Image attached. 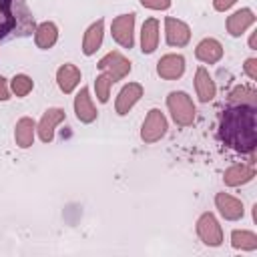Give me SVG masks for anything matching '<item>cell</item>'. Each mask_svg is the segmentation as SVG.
Listing matches in <instances>:
<instances>
[{
  "label": "cell",
  "instance_id": "1",
  "mask_svg": "<svg viewBox=\"0 0 257 257\" xmlns=\"http://www.w3.org/2000/svg\"><path fill=\"white\" fill-rule=\"evenodd\" d=\"M255 104H231L223 110L219 122L221 141L243 155H253L257 147V122Z\"/></svg>",
  "mask_w": 257,
  "mask_h": 257
},
{
  "label": "cell",
  "instance_id": "2",
  "mask_svg": "<svg viewBox=\"0 0 257 257\" xmlns=\"http://www.w3.org/2000/svg\"><path fill=\"white\" fill-rule=\"evenodd\" d=\"M34 28V16L26 0H0V42L26 38Z\"/></svg>",
  "mask_w": 257,
  "mask_h": 257
},
{
  "label": "cell",
  "instance_id": "3",
  "mask_svg": "<svg viewBox=\"0 0 257 257\" xmlns=\"http://www.w3.org/2000/svg\"><path fill=\"white\" fill-rule=\"evenodd\" d=\"M167 106L173 116V120L179 126H189L195 120V102L185 90H173L167 96Z\"/></svg>",
  "mask_w": 257,
  "mask_h": 257
},
{
  "label": "cell",
  "instance_id": "4",
  "mask_svg": "<svg viewBox=\"0 0 257 257\" xmlns=\"http://www.w3.org/2000/svg\"><path fill=\"white\" fill-rule=\"evenodd\" d=\"M167 128H169V122H167V116L159 110V108H151L145 116V122L141 126V139L147 143V145H153L157 141H161L165 135H167Z\"/></svg>",
  "mask_w": 257,
  "mask_h": 257
},
{
  "label": "cell",
  "instance_id": "5",
  "mask_svg": "<svg viewBox=\"0 0 257 257\" xmlns=\"http://www.w3.org/2000/svg\"><path fill=\"white\" fill-rule=\"evenodd\" d=\"M197 235L207 247H219L223 243V229L213 213H203L197 219Z\"/></svg>",
  "mask_w": 257,
  "mask_h": 257
},
{
  "label": "cell",
  "instance_id": "6",
  "mask_svg": "<svg viewBox=\"0 0 257 257\" xmlns=\"http://www.w3.org/2000/svg\"><path fill=\"white\" fill-rule=\"evenodd\" d=\"M110 34L114 38L116 44H120L122 48H133L135 44V14H120L112 20L110 24Z\"/></svg>",
  "mask_w": 257,
  "mask_h": 257
},
{
  "label": "cell",
  "instance_id": "7",
  "mask_svg": "<svg viewBox=\"0 0 257 257\" xmlns=\"http://www.w3.org/2000/svg\"><path fill=\"white\" fill-rule=\"evenodd\" d=\"M96 68L102 72H108L116 82V80H122L131 72V60L126 56H122L118 50H110L98 60Z\"/></svg>",
  "mask_w": 257,
  "mask_h": 257
},
{
  "label": "cell",
  "instance_id": "8",
  "mask_svg": "<svg viewBox=\"0 0 257 257\" xmlns=\"http://www.w3.org/2000/svg\"><path fill=\"white\" fill-rule=\"evenodd\" d=\"M64 120H66L64 108H60V106H50V108H46L44 114H42V118H40V122H38V126H36V133H38L40 141H42V143H52L56 126H58L60 122H64Z\"/></svg>",
  "mask_w": 257,
  "mask_h": 257
},
{
  "label": "cell",
  "instance_id": "9",
  "mask_svg": "<svg viewBox=\"0 0 257 257\" xmlns=\"http://www.w3.org/2000/svg\"><path fill=\"white\" fill-rule=\"evenodd\" d=\"M165 38H167L169 46L183 48L191 40V28H189L187 22H183L179 18H173V16H167L165 18Z\"/></svg>",
  "mask_w": 257,
  "mask_h": 257
},
{
  "label": "cell",
  "instance_id": "10",
  "mask_svg": "<svg viewBox=\"0 0 257 257\" xmlns=\"http://www.w3.org/2000/svg\"><path fill=\"white\" fill-rule=\"evenodd\" d=\"M143 94H145V88H143L141 82H128V84H124V86L120 88L116 100H114V110H116V114H120V116L128 114L131 108L141 100Z\"/></svg>",
  "mask_w": 257,
  "mask_h": 257
},
{
  "label": "cell",
  "instance_id": "11",
  "mask_svg": "<svg viewBox=\"0 0 257 257\" xmlns=\"http://www.w3.org/2000/svg\"><path fill=\"white\" fill-rule=\"evenodd\" d=\"M185 72V58L183 54H165L157 62V74L165 80H177Z\"/></svg>",
  "mask_w": 257,
  "mask_h": 257
},
{
  "label": "cell",
  "instance_id": "12",
  "mask_svg": "<svg viewBox=\"0 0 257 257\" xmlns=\"http://www.w3.org/2000/svg\"><path fill=\"white\" fill-rule=\"evenodd\" d=\"M74 112H76V118L84 124H90V122L96 120L98 110H96V106L92 102V96H90V90L86 86H82L78 90V94L74 96Z\"/></svg>",
  "mask_w": 257,
  "mask_h": 257
},
{
  "label": "cell",
  "instance_id": "13",
  "mask_svg": "<svg viewBox=\"0 0 257 257\" xmlns=\"http://www.w3.org/2000/svg\"><path fill=\"white\" fill-rule=\"evenodd\" d=\"M215 205H217L221 217L227 219V221H239L245 215L243 203L237 197L229 195V193H217L215 195Z\"/></svg>",
  "mask_w": 257,
  "mask_h": 257
},
{
  "label": "cell",
  "instance_id": "14",
  "mask_svg": "<svg viewBox=\"0 0 257 257\" xmlns=\"http://www.w3.org/2000/svg\"><path fill=\"white\" fill-rule=\"evenodd\" d=\"M253 24H255V14H253L251 8H241V10L233 12L231 16H227V22H225L227 32H229L233 38L245 34L247 28H251Z\"/></svg>",
  "mask_w": 257,
  "mask_h": 257
},
{
  "label": "cell",
  "instance_id": "15",
  "mask_svg": "<svg viewBox=\"0 0 257 257\" xmlns=\"http://www.w3.org/2000/svg\"><path fill=\"white\" fill-rule=\"evenodd\" d=\"M56 84L64 94H72L74 88L80 84V70L76 64L64 62L62 66H58L56 70Z\"/></svg>",
  "mask_w": 257,
  "mask_h": 257
},
{
  "label": "cell",
  "instance_id": "16",
  "mask_svg": "<svg viewBox=\"0 0 257 257\" xmlns=\"http://www.w3.org/2000/svg\"><path fill=\"white\" fill-rule=\"evenodd\" d=\"M195 92H197L201 102H211L217 94L215 80L211 78V74L205 66H199L197 72H195Z\"/></svg>",
  "mask_w": 257,
  "mask_h": 257
},
{
  "label": "cell",
  "instance_id": "17",
  "mask_svg": "<svg viewBox=\"0 0 257 257\" xmlns=\"http://www.w3.org/2000/svg\"><path fill=\"white\" fill-rule=\"evenodd\" d=\"M102 36H104V20L98 18L96 22H92L86 28V32L82 36V52H84V56H92L100 48Z\"/></svg>",
  "mask_w": 257,
  "mask_h": 257
},
{
  "label": "cell",
  "instance_id": "18",
  "mask_svg": "<svg viewBox=\"0 0 257 257\" xmlns=\"http://www.w3.org/2000/svg\"><path fill=\"white\" fill-rule=\"evenodd\" d=\"M195 56L205 64H215L223 58V44L217 38H203L195 48Z\"/></svg>",
  "mask_w": 257,
  "mask_h": 257
},
{
  "label": "cell",
  "instance_id": "19",
  "mask_svg": "<svg viewBox=\"0 0 257 257\" xmlns=\"http://www.w3.org/2000/svg\"><path fill=\"white\" fill-rule=\"evenodd\" d=\"M34 42L40 50H50L56 42H58V26L50 20L40 22L34 28Z\"/></svg>",
  "mask_w": 257,
  "mask_h": 257
},
{
  "label": "cell",
  "instance_id": "20",
  "mask_svg": "<svg viewBox=\"0 0 257 257\" xmlns=\"http://www.w3.org/2000/svg\"><path fill=\"white\" fill-rule=\"evenodd\" d=\"M159 46V20L147 18L141 28V50L143 54H153Z\"/></svg>",
  "mask_w": 257,
  "mask_h": 257
},
{
  "label": "cell",
  "instance_id": "21",
  "mask_svg": "<svg viewBox=\"0 0 257 257\" xmlns=\"http://www.w3.org/2000/svg\"><path fill=\"white\" fill-rule=\"evenodd\" d=\"M253 177H255L253 165L241 163V165H231V167L223 173V183H225L227 187H239V185L249 183Z\"/></svg>",
  "mask_w": 257,
  "mask_h": 257
},
{
  "label": "cell",
  "instance_id": "22",
  "mask_svg": "<svg viewBox=\"0 0 257 257\" xmlns=\"http://www.w3.org/2000/svg\"><path fill=\"white\" fill-rule=\"evenodd\" d=\"M34 133H36V122L30 116H22L18 118L16 126H14V141L20 149H28L34 143Z\"/></svg>",
  "mask_w": 257,
  "mask_h": 257
},
{
  "label": "cell",
  "instance_id": "23",
  "mask_svg": "<svg viewBox=\"0 0 257 257\" xmlns=\"http://www.w3.org/2000/svg\"><path fill=\"white\" fill-rule=\"evenodd\" d=\"M231 245L239 251H255L257 249V235L247 229H235L231 233Z\"/></svg>",
  "mask_w": 257,
  "mask_h": 257
},
{
  "label": "cell",
  "instance_id": "24",
  "mask_svg": "<svg viewBox=\"0 0 257 257\" xmlns=\"http://www.w3.org/2000/svg\"><path fill=\"white\" fill-rule=\"evenodd\" d=\"M114 84V78L108 74V72H100L96 78H94V90H96V98L98 102H108V96H110V86Z\"/></svg>",
  "mask_w": 257,
  "mask_h": 257
},
{
  "label": "cell",
  "instance_id": "25",
  "mask_svg": "<svg viewBox=\"0 0 257 257\" xmlns=\"http://www.w3.org/2000/svg\"><path fill=\"white\" fill-rule=\"evenodd\" d=\"M32 88H34V80H32L28 74H16V76L10 80V90H12L18 98L30 94Z\"/></svg>",
  "mask_w": 257,
  "mask_h": 257
},
{
  "label": "cell",
  "instance_id": "26",
  "mask_svg": "<svg viewBox=\"0 0 257 257\" xmlns=\"http://www.w3.org/2000/svg\"><path fill=\"white\" fill-rule=\"evenodd\" d=\"M229 102L231 104H255V90L249 86H235L229 92Z\"/></svg>",
  "mask_w": 257,
  "mask_h": 257
},
{
  "label": "cell",
  "instance_id": "27",
  "mask_svg": "<svg viewBox=\"0 0 257 257\" xmlns=\"http://www.w3.org/2000/svg\"><path fill=\"white\" fill-rule=\"evenodd\" d=\"M141 4L149 10H169L173 0H141Z\"/></svg>",
  "mask_w": 257,
  "mask_h": 257
},
{
  "label": "cell",
  "instance_id": "28",
  "mask_svg": "<svg viewBox=\"0 0 257 257\" xmlns=\"http://www.w3.org/2000/svg\"><path fill=\"white\" fill-rule=\"evenodd\" d=\"M243 70L251 80H257V58H247L243 64Z\"/></svg>",
  "mask_w": 257,
  "mask_h": 257
},
{
  "label": "cell",
  "instance_id": "29",
  "mask_svg": "<svg viewBox=\"0 0 257 257\" xmlns=\"http://www.w3.org/2000/svg\"><path fill=\"white\" fill-rule=\"evenodd\" d=\"M10 98V88H8V80L0 74V102L8 100Z\"/></svg>",
  "mask_w": 257,
  "mask_h": 257
},
{
  "label": "cell",
  "instance_id": "30",
  "mask_svg": "<svg viewBox=\"0 0 257 257\" xmlns=\"http://www.w3.org/2000/svg\"><path fill=\"white\" fill-rule=\"evenodd\" d=\"M235 2H237V0H213V8H215L217 12H225V10H229Z\"/></svg>",
  "mask_w": 257,
  "mask_h": 257
},
{
  "label": "cell",
  "instance_id": "31",
  "mask_svg": "<svg viewBox=\"0 0 257 257\" xmlns=\"http://www.w3.org/2000/svg\"><path fill=\"white\" fill-rule=\"evenodd\" d=\"M249 46L255 48V34H251V38H249Z\"/></svg>",
  "mask_w": 257,
  "mask_h": 257
}]
</instances>
